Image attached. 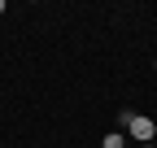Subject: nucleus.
<instances>
[{"mask_svg": "<svg viewBox=\"0 0 157 148\" xmlns=\"http://www.w3.org/2000/svg\"><path fill=\"white\" fill-rule=\"evenodd\" d=\"M140 148H153V144H140Z\"/></svg>", "mask_w": 157, "mask_h": 148, "instance_id": "obj_4", "label": "nucleus"}, {"mask_svg": "<svg viewBox=\"0 0 157 148\" xmlns=\"http://www.w3.org/2000/svg\"><path fill=\"white\" fill-rule=\"evenodd\" d=\"M0 13H5V0H0Z\"/></svg>", "mask_w": 157, "mask_h": 148, "instance_id": "obj_3", "label": "nucleus"}, {"mask_svg": "<svg viewBox=\"0 0 157 148\" xmlns=\"http://www.w3.org/2000/svg\"><path fill=\"white\" fill-rule=\"evenodd\" d=\"M101 148H122V135H118V131H109V135H105V144H101Z\"/></svg>", "mask_w": 157, "mask_h": 148, "instance_id": "obj_2", "label": "nucleus"}, {"mask_svg": "<svg viewBox=\"0 0 157 148\" xmlns=\"http://www.w3.org/2000/svg\"><path fill=\"white\" fill-rule=\"evenodd\" d=\"M118 126L131 135V139H140V144H153V118H140V113H118Z\"/></svg>", "mask_w": 157, "mask_h": 148, "instance_id": "obj_1", "label": "nucleus"}]
</instances>
